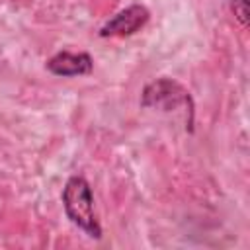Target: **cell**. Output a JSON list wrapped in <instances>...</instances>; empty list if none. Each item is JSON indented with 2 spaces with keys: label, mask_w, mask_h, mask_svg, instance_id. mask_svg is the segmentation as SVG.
<instances>
[{
  "label": "cell",
  "mask_w": 250,
  "mask_h": 250,
  "mask_svg": "<svg viewBox=\"0 0 250 250\" xmlns=\"http://www.w3.org/2000/svg\"><path fill=\"white\" fill-rule=\"evenodd\" d=\"M47 70L55 76L70 78V76H84L94 70V61L88 53H70L59 51L47 61Z\"/></svg>",
  "instance_id": "4"
},
{
  "label": "cell",
  "mask_w": 250,
  "mask_h": 250,
  "mask_svg": "<svg viewBox=\"0 0 250 250\" xmlns=\"http://www.w3.org/2000/svg\"><path fill=\"white\" fill-rule=\"evenodd\" d=\"M150 20V12L143 4H131L119 10L100 27V37H129L141 31Z\"/></svg>",
  "instance_id": "3"
},
{
  "label": "cell",
  "mask_w": 250,
  "mask_h": 250,
  "mask_svg": "<svg viewBox=\"0 0 250 250\" xmlns=\"http://www.w3.org/2000/svg\"><path fill=\"white\" fill-rule=\"evenodd\" d=\"M141 107H152L160 111H174L182 107L186 111V129L193 133V98L180 82L172 78L162 76L148 82L141 92Z\"/></svg>",
  "instance_id": "2"
},
{
  "label": "cell",
  "mask_w": 250,
  "mask_h": 250,
  "mask_svg": "<svg viewBox=\"0 0 250 250\" xmlns=\"http://www.w3.org/2000/svg\"><path fill=\"white\" fill-rule=\"evenodd\" d=\"M229 6L232 10L234 18L238 20V23L246 27L248 25V0H230Z\"/></svg>",
  "instance_id": "5"
},
{
  "label": "cell",
  "mask_w": 250,
  "mask_h": 250,
  "mask_svg": "<svg viewBox=\"0 0 250 250\" xmlns=\"http://www.w3.org/2000/svg\"><path fill=\"white\" fill-rule=\"evenodd\" d=\"M66 219L90 238H102V225L94 211V193L84 176H70L61 193Z\"/></svg>",
  "instance_id": "1"
}]
</instances>
